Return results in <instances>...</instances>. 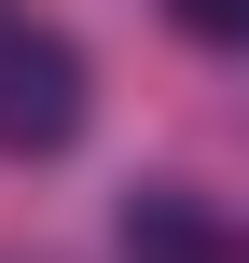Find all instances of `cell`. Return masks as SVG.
Segmentation results:
<instances>
[{"label": "cell", "instance_id": "1", "mask_svg": "<svg viewBox=\"0 0 249 263\" xmlns=\"http://www.w3.org/2000/svg\"><path fill=\"white\" fill-rule=\"evenodd\" d=\"M69 139H83V42L0 14V153L28 166V153H69Z\"/></svg>", "mask_w": 249, "mask_h": 263}, {"label": "cell", "instance_id": "2", "mask_svg": "<svg viewBox=\"0 0 249 263\" xmlns=\"http://www.w3.org/2000/svg\"><path fill=\"white\" fill-rule=\"evenodd\" d=\"M111 250H125V263H222V222H208L194 194H139Z\"/></svg>", "mask_w": 249, "mask_h": 263}, {"label": "cell", "instance_id": "3", "mask_svg": "<svg viewBox=\"0 0 249 263\" xmlns=\"http://www.w3.org/2000/svg\"><path fill=\"white\" fill-rule=\"evenodd\" d=\"M166 14H180L208 55H249V0H166Z\"/></svg>", "mask_w": 249, "mask_h": 263}]
</instances>
